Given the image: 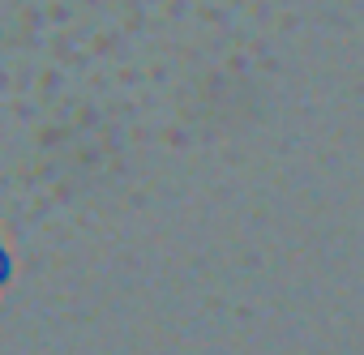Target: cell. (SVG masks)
<instances>
[{
    "instance_id": "6da1fadb",
    "label": "cell",
    "mask_w": 364,
    "mask_h": 355,
    "mask_svg": "<svg viewBox=\"0 0 364 355\" xmlns=\"http://www.w3.org/2000/svg\"><path fill=\"white\" fill-rule=\"evenodd\" d=\"M14 270H18V261H14V248H9L5 231H0V291H5V287L14 283Z\"/></svg>"
}]
</instances>
